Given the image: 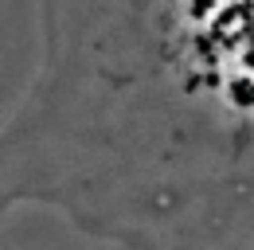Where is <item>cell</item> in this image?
Instances as JSON below:
<instances>
[{"label":"cell","instance_id":"1","mask_svg":"<svg viewBox=\"0 0 254 250\" xmlns=\"http://www.w3.org/2000/svg\"><path fill=\"white\" fill-rule=\"evenodd\" d=\"M110 250H254V0H35L0 118V223Z\"/></svg>","mask_w":254,"mask_h":250}]
</instances>
